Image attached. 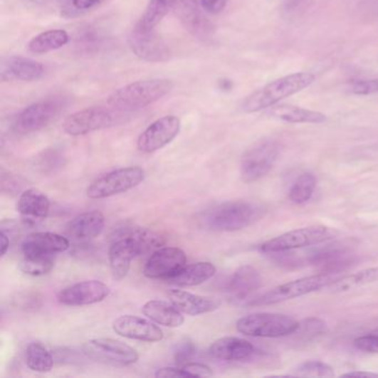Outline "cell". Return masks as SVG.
I'll list each match as a JSON object with an SVG mask.
<instances>
[{"instance_id": "cell-1", "label": "cell", "mask_w": 378, "mask_h": 378, "mask_svg": "<svg viewBox=\"0 0 378 378\" xmlns=\"http://www.w3.org/2000/svg\"><path fill=\"white\" fill-rule=\"evenodd\" d=\"M315 80V75L311 73H295L280 77L248 95L242 103V110L253 113L272 108L280 101L308 88Z\"/></svg>"}, {"instance_id": "cell-2", "label": "cell", "mask_w": 378, "mask_h": 378, "mask_svg": "<svg viewBox=\"0 0 378 378\" xmlns=\"http://www.w3.org/2000/svg\"><path fill=\"white\" fill-rule=\"evenodd\" d=\"M263 216V209L250 201H226L203 214V224L216 232H234L252 226Z\"/></svg>"}, {"instance_id": "cell-3", "label": "cell", "mask_w": 378, "mask_h": 378, "mask_svg": "<svg viewBox=\"0 0 378 378\" xmlns=\"http://www.w3.org/2000/svg\"><path fill=\"white\" fill-rule=\"evenodd\" d=\"M173 87L174 85L169 79L135 81L111 93L107 98V103L117 110H137L166 97Z\"/></svg>"}, {"instance_id": "cell-4", "label": "cell", "mask_w": 378, "mask_h": 378, "mask_svg": "<svg viewBox=\"0 0 378 378\" xmlns=\"http://www.w3.org/2000/svg\"><path fill=\"white\" fill-rule=\"evenodd\" d=\"M295 318L278 313H256L244 316L236 322V330L253 337H283L300 330Z\"/></svg>"}, {"instance_id": "cell-5", "label": "cell", "mask_w": 378, "mask_h": 378, "mask_svg": "<svg viewBox=\"0 0 378 378\" xmlns=\"http://www.w3.org/2000/svg\"><path fill=\"white\" fill-rule=\"evenodd\" d=\"M337 236V231L335 229L328 228V226H306V228L290 231V232L266 241L261 244L260 251L268 254L280 253L285 251L325 243Z\"/></svg>"}, {"instance_id": "cell-6", "label": "cell", "mask_w": 378, "mask_h": 378, "mask_svg": "<svg viewBox=\"0 0 378 378\" xmlns=\"http://www.w3.org/2000/svg\"><path fill=\"white\" fill-rule=\"evenodd\" d=\"M338 273H318L316 275L308 276L300 280H292L288 283L276 286L273 290H268L258 298L251 300L250 305H272L280 303L284 300L300 298L306 294L313 293L321 288H328L337 280Z\"/></svg>"}, {"instance_id": "cell-7", "label": "cell", "mask_w": 378, "mask_h": 378, "mask_svg": "<svg viewBox=\"0 0 378 378\" xmlns=\"http://www.w3.org/2000/svg\"><path fill=\"white\" fill-rule=\"evenodd\" d=\"M145 178V171L140 167H127L103 173L87 188V196L93 200L111 198L138 187Z\"/></svg>"}, {"instance_id": "cell-8", "label": "cell", "mask_w": 378, "mask_h": 378, "mask_svg": "<svg viewBox=\"0 0 378 378\" xmlns=\"http://www.w3.org/2000/svg\"><path fill=\"white\" fill-rule=\"evenodd\" d=\"M280 154V145L273 139H263L254 143L241 159V179L246 183L256 182L273 168Z\"/></svg>"}, {"instance_id": "cell-9", "label": "cell", "mask_w": 378, "mask_h": 378, "mask_svg": "<svg viewBox=\"0 0 378 378\" xmlns=\"http://www.w3.org/2000/svg\"><path fill=\"white\" fill-rule=\"evenodd\" d=\"M83 353L95 361L117 365H132L139 359L135 348L112 338H95L85 342Z\"/></svg>"}, {"instance_id": "cell-10", "label": "cell", "mask_w": 378, "mask_h": 378, "mask_svg": "<svg viewBox=\"0 0 378 378\" xmlns=\"http://www.w3.org/2000/svg\"><path fill=\"white\" fill-rule=\"evenodd\" d=\"M61 99H45L28 105L17 115L15 121L16 130L19 133L37 132L51 125L63 109Z\"/></svg>"}, {"instance_id": "cell-11", "label": "cell", "mask_w": 378, "mask_h": 378, "mask_svg": "<svg viewBox=\"0 0 378 378\" xmlns=\"http://www.w3.org/2000/svg\"><path fill=\"white\" fill-rule=\"evenodd\" d=\"M115 123L112 111L103 107H90L68 115L63 129L71 137L88 135L101 129L109 128Z\"/></svg>"}, {"instance_id": "cell-12", "label": "cell", "mask_w": 378, "mask_h": 378, "mask_svg": "<svg viewBox=\"0 0 378 378\" xmlns=\"http://www.w3.org/2000/svg\"><path fill=\"white\" fill-rule=\"evenodd\" d=\"M128 41L131 51L141 61L164 63L170 59V49L153 29L145 31L137 23L129 36Z\"/></svg>"}, {"instance_id": "cell-13", "label": "cell", "mask_w": 378, "mask_h": 378, "mask_svg": "<svg viewBox=\"0 0 378 378\" xmlns=\"http://www.w3.org/2000/svg\"><path fill=\"white\" fill-rule=\"evenodd\" d=\"M180 130L181 121L178 117L164 115L151 123L148 128L139 135L137 145L141 152H156L172 142L180 133Z\"/></svg>"}, {"instance_id": "cell-14", "label": "cell", "mask_w": 378, "mask_h": 378, "mask_svg": "<svg viewBox=\"0 0 378 378\" xmlns=\"http://www.w3.org/2000/svg\"><path fill=\"white\" fill-rule=\"evenodd\" d=\"M187 266V256L181 248L164 246L151 254L147 261L143 274L152 280H169Z\"/></svg>"}, {"instance_id": "cell-15", "label": "cell", "mask_w": 378, "mask_h": 378, "mask_svg": "<svg viewBox=\"0 0 378 378\" xmlns=\"http://www.w3.org/2000/svg\"><path fill=\"white\" fill-rule=\"evenodd\" d=\"M110 294V288L100 280H83L58 293L59 303L67 306H83L103 302Z\"/></svg>"}, {"instance_id": "cell-16", "label": "cell", "mask_w": 378, "mask_h": 378, "mask_svg": "<svg viewBox=\"0 0 378 378\" xmlns=\"http://www.w3.org/2000/svg\"><path fill=\"white\" fill-rule=\"evenodd\" d=\"M112 328L118 335L129 340L148 342V343H154L163 340V332L160 327L139 316H119L113 322Z\"/></svg>"}, {"instance_id": "cell-17", "label": "cell", "mask_w": 378, "mask_h": 378, "mask_svg": "<svg viewBox=\"0 0 378 378\" xmlns=\"http://www.w3.org/2000/svg\"><path fill=\"white\" fill-rule=\"evenodd\" d=\"M45 68L38 61L31 58L11 57L4 58L0 63V78L1 81H36L43 77Z\"/></svg>"}, {"instance_id": "cell-18", "label": "cell", "mask_w": 378, "mask_h": 378, "mask_svg": "<svg viewBox=\"0 0 378 378\" xmlns=\"http://www.w3.org/2000/svg\"><path fill=\"white\" fill-rule=\"evenodd\" d=\"M138 256L135 244L128 236L118 231L113 236L109 248V262L111 272L115 280H122L130 270L131 261Z\"/></svg>"}, {"instance_id": "cell-19", "label": "cell", "mask_w": 378, "mask_h": 378, "mask_svg": "<svg viewBox=\"0 0 378 378\" xmlns=\"http://www.w3.org/2000/svg\"><path fill=\"white\" fill-rule=\"evenodd\" d=\"M17 211L26 224L35 226L45 220L51 212V200L41 191L28 189L19 196Z\"/></svg>"}, {"instance_id": "cell-20", "label": "cell", "mask_w": 378, "mask_h": 378, "mask_svg": "<svg viewBox=\"0 0 378 378\" xmlns=\"http://www.w3.org/2000/svg\"><path fill=\"white\" fill-rule=\"evenodd\" d=\"M353 262V253L346 246L330 244L316 251L311 256V263L321 273H340Z\"/></svg>"}, {"instance_id": "cell-21", "label": "cell", "mask_w": 378, "mask_h": 378, "mask_svg": "<svg viewBox=\"0 0 378 378\" xmlns=\"http://www.w3.org/2000/svg\"><path fill=\"white\" fill-rule=\"evenodd\" d=\"M105 216L100 211H89L73 218L65 226L68 236L75 241H89L103 233Z\"/></svg>"}, {"instance_id": "cell-22", "label": "cell", "mask_w": 378, "mask_h": 378, "mask_svg": "<svg viewBox=\"0 0 378 378\" xmlns=\"http://www.w3.org/2000/svg\"><path fill=\"white\" fill-rule=\"evenodd\" d=\"M70 248V242L61 234L37 232L26 236L21 243L23 254H53L65 252Z\"/></svg>"}, {"instance_id": "cell-23", "label": "cell", "mask_w": 378, "mask_h": 378, "mask_svg": "<svg viewBox=\"0 0 378 378\" xmlns=\"http://www.w3.org/2000/svg\"><path fill=\"white\" fill-rule=\"evenodd\" d=\"M168 296L171 303L187 315H202L216 311L220 308L218 300L196 295L187 290H169Z\"/></svg>"}, {"instance_id": "cell-24", "label": "cell", "mask_w": 378, "mask_h": 378, "mask_svg": "<svg viewBox=\"0 0 378 378\" xmlns=\"http://www.w3.org/2000/svg\"><path fill=\"white\" fill-rule=\"evenodd\" d=\"M209 353L221 361H246L254 354V346L243 338L222 337L211 344Z\"/></svg>"}, {"instance_id": "cell-25", "label": "cell", "mask_w": 378, "mask_h": 378, "mask_svg": "<svg viewBox=\"0 0 378 378\" xmlns=\"http://www.w3.org/2000/svg\"><path fill=\"white\" fill-rule=\"evenodd\" d=\"M176 8L181 23L193 36L206 38L212 33V23L201 13L196 0H179Z\"/></svg>"}, {"instance_id": "cell-26", "label": "cell", "mask_w": 378, "mask_h": 378, "mask_svg": "<svg viewBox=\"0 0 378 378\" xmlns=\"http://www.w3.org/2000/svg\"><path fill=\"white\" fill-rule=\"evenodd\" d=\"M262 286L260 272L251 266L238 268L229 282V293L236 300H243L250 298L254 292Z\"/></svg>"}, {"instance_id": "cell-27", "label": "cell", "mask_w": 378, "mask_h": 378, "mask_svg": "<svg viewBox=\"0 0 378 378\" xmlns=\"http://www.w3.org/2000/svg\"><path fill=\"white\" fill-rule=\"evenodd\" d=\"M216 273V268L211 262H198L181 268L176 275L167 280V282L180 288H189L206 283Z\"/></svg>"}, {"instance_id": "cell-28", "label": "cell", "mask_w": 378, "mask_h": 378, "mask_svg": "<svg viewBox=\"0 0 378 378\" xmlns=\"http://www.w3.org/2000/svg\"><path fill=\"white\" fill-rule=\"evenodd\" d=\"M268 115L272 118L288 123H310L320 125L327 120L324 113L310 109L300 108L293 105H276L270 108Z\"/></svg>"}, {"instance_id": "cell-29", "label": "cell", "mask_w": 378, "mask_h": 378, "mask_svg": "<svg viewBox=\"0 0 378 378\" xmlns=\"http://www.w3.org/2000/svg\"><path fill=\"white\" fill-rule=\"evenodd\" d=\"M142 312L151 321L167 327H180L184 323V317L178 308L164 300H149L142 306Z\"/></svg>"}, {"instance_id": "cell-30", "label": "cell", "mask_w": 378, "mask_h": 378, "mask_svg": "<svg viewBox=\"0 0 378 378\" xmlns=\"http://www.w3.org/2000/svg\"><path fill=\"white\" fill-rule=\"evenodd\" d=\"M119 231L132 241L135 250L138 252V256L154 252L166 243V238L162 234L149 229L127 226Z\"/></svg>"}, {"instance_id": "cell-31", "label": "cell", "mask_w": 378, "mask_h": 378, "mask_svg": "<svg viewBox=\"0 0 378 378\" xmlns=\"http://www.w3.org/2000/svg\"><path fill=\"white\" fill-rule=\"evenodd\" d=\"M378 282V266L365 268L350 275L342 276L328 286L332 293H344Z\"/></svg>"}, {"instance_id": "cell-32", "label": "cell", "mask_w": 378, "mask_h": 378, "mask_svg": "<svg viewBox=\"0 0 378 378\" xmlns=\"http://www.w3.org/2000/svg\"><path fill=\"white\" fill-rule=\"evenodd\" d=\"M69 39L70 38H69L67 31H63V29L43 31V33L35 36L29 41L28 48L31 53L41 55V53L61 49L69 43Z\"/></svg>"}, {"instance_id": "cell-33", "label": "cell", "mask_w": 378, "mask_h": 378, "mask_svg": "<svg viewBox=\"0 0 378 378\" xmlns=\"http://www.w3.org/2000/svg\"><path fill=\"white\" fill-rule=\"evenodd\" d=\"M178 1L179 0H150L138 25L145 31H152L168 15L169 11L176 8Z\"/></svg>"}, {"instance_id": "cell-34", "label": "cell", "mask_w": 378, "mask_h": 378, "mask_svg": "<svg viewBox=\"0 0 378 378\" xmlns=\"http://www.w3.org/2000/svg\"><path fill=\"white\" fill-rule=\"evenodd\" d=\"M26 364L31 371L48 373L53 369V357L43 344L31 343L26 350Z\"/></svg>"}, {"instance_id": "cell-35", "label": "cell", "mask_w": 378, "mask_h": 378, "mask_svg": "<svg viewBox=\"0 0 378 378\" xmlns=\"http://www.w3.org/2000/svg\"><path fill=\"white\" fill-rule=\"evenodd\" d=\"M55 256L53 254H23L21 261V270L31 276H43L55 268Z\"/></svg>"}, {"instance_id": "cell-36", "label": "cell", "mask_w": 378, "mask_h": 378, "mask_svg": "<svg viewBox=\"0 0 378 378\" xmlns=\"http://www.w3.org/2000/svg\"><path fill=\"white\" fill-rule=\"evenodd\" d=\"M315 188V177L312 173H303L290 188L288 198L295 204H303L312 198Z\"/></svg>"}, {"instance_id": "cell-37", "label": "cell", "mask_w": 378, "mask_h": 378, "mask_svg": "<svg viewBox=\"0 0 378 378\" xmlns=\"http://www.w3.org/2000/svg\"><path fill=\"white\" fill-rule=\"evenodd\" d=\"M292 376L300 377H334L333 368L324 362L308 361L300 364Z\"/></svg>"}, {"instance_id": "cell-38", "label": "cell", "mask_w": 378, "mask_h": 378, "mask_svg": "<svg viewBox=\"0 0 378 378\" xmlns=\"http://www.w3.org/2000/svg\"><path fill=\"white\" fill-rule=\"evenodd\" d=\"M196 353V345L190 340H183V341L179 342L177 344L176 352H174V359H176L177 365L182 367L187 363H190Z\"/></svg>"}, {"instance_id": "cell-39", "label": "cell", "mask_w": 378, "mask_h": 378, "mask_svg": "<svg viewBox=\"0 0 378 378\" xmlns=\"http://www.w3.org/2000/svg\"><path fill=\"white\" fill-rule=\"evenodd\" d=\"M351 91L354 95H368L378 93V79L357 80L352 83Z\"/></svg>"}, {"instance_id": "cell-40", "label": "cell", "mask_w": 378, "mask_h": 378, "mask_svg": "<svg viewBox=\"0 0 378 378\" xmlns=\"http://www.w3.org/2000/svg\"><path fill=\"white\" fill-rule=\"evenodd\" d=\"M354 345L367 353L378 354V335L371 334V335H364L356 338Z\"/></svg>"}, {"instance_id": "cell-41", "label": "cell", "mask_w": 378, "mask_h": 378, "mask_svg": "<svg viewBox=\"0 0 378 378\" xmlns=\"http://www.w3.org/2000/svg\"><path fill=\"white\" fill-rule=\"evenodd\" d=\"M184 371L188 372L192 377H210L213 375L212 369L208 365L202 363H187L182 366Z\"/></svg>"}, {"instance_id": "cell-42", "label": "cell", "mask_w": 378, "mask_h": 378, "mask_svg": "<svg viewBox=\"0 0 378 378\" xmlns=\"http://www.w3.org/2000/svg\"><path fill=\"white\" fill-rule=\"evenodd\" d=\"M17 305L23 308H37L41 305V298L37 293H23L19 294L15 298Z\"/></svg>"}, {"instance_id": "cell-43", "label": "cell", "mask_w": 378, "mask_h": 378, "mask_svg": "<svg viewBox=\"0 0 378 378\" xmlns=\"http://www.w3.org/2000/svg\"><path fill=\"white\" fill-rule=\"evenodd\" d=\"M228 0H200V6L203 11L211 15H218L224 11Z\"/></svg>"}, {"instance_id": "cell-44", "label": "cell", "mask_w": 378, "mask_h": 378, "mask_svg": "<svg viewBox=\"0 0 378 378\" xmlns=\"http://www.w3.org/2000/svg\"><path fill=\"white\" fill-rule=\"evenodd\" d=\"M156 377H164V378H171V377H192L188 372L184 371L182 367H163L159 368L158 371L154 374Z\"/></svg>"}, {"instance_id": "cell-45", "label": "cell", "mask_w": 378, "mask_h": 378, "mask_svg": "<svg viewBox=\"0 0 378 378\" xmlns=\"http://www.w3.org/2000/svg\"><path fill=\"white\" fill-rule=\"evenodd\" d=\"M100 0H73V5L78 11H87L97 5Z\"/></svg>"}, {"instance_id": "cell-46", "label": "cell", "mask_w": 378, "mask_h": 378, "mask_svg": "<svg viewBox=\"0 0 378 378\" xmlns=\"http://www.w3.org/2000/svg\"><path fill=\"white\" fill-rule=\"evenodd\" d=\"M0 236H1V256H5L11 244V236L4 230H1Z\"/></svg>"}, {"instance_id": "cell-47", "label": "cell", "mask_w": 378, "mask_h": 378, "mask_svg": "<svg viewBox=\"0 0 378 378\" xmlns=\"http://www.w3.org/2000/svg\"><path fill=\"white\" fill-rule=\"evenodd\" d=\"M343 377L377 378L378 374L371 373V372H350V373L344 374Z\"/></svg>"}, {"instance_id": "cell-48", "label": "cell", "mask_w": 378, "mask_h": 378, "mask_svg": "<svg viewBox=\"0 0 378 378\" xmlns=\"http://www.w3.org/2000/svg\"><path fill=\"white\" fill-rule=\"evenodd\" d=\"M26 1H29V3L37 4V5H43V4H47L49 0H26Z\"/></svg>"}]
</instances>
